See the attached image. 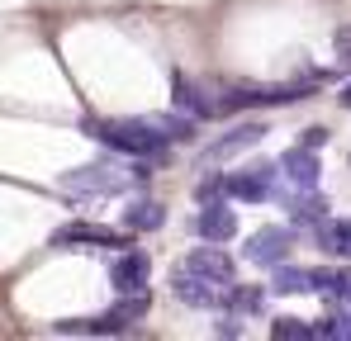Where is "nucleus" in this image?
Returning a JSON list of instances; mask_svg holds the SVG:
<instances>
[{
    "mask_svg": "<svg viewBox=\"0 0 351 341\" xmlns=\"http://www.w3.org/2000/svg\"><path fill=\"white\" fill-rule=\"evenodd\" d=\"M342 100H347V105H351V90H347V95H342Z\"/></svg>",
    "mask_w": 351,
    "mask_h": 341,
    "instance_id": "obj_24",
    "label": "nucleus"
},
{
    "mask_svg": "<svg viewBox=\"0 0 351 341\" xmlns=\"http://www.w3.org/2000/svg\"><path fill=\"white\" fill-rule=\"evenodd\" d=\"M162 223H167V209H162L157 199H133V204L123 209V227H128V232H157Z\"/></svg>",
    "mask_w": 351,
    "mask_h": 341,
    "instance_id": "obj_13",
    "label": "nucleus"
},
{
    "mask_svg": "<svg viewBox=\"0 0 351 341\" xmlns=\"http://www.w3.org/2000/svg\"><path fill=\"white\" fill-rule=\"evenodd\" d=\"M180 266H185V270H199V275H209V280H219V284H233V275H237L233 256H228V251H219V242L195 247V251H190Z\"/></svg>",
    "mask_w": 351,
    "mask_h": 341,
    "instance_id": "obj_10",
    "label": "nucleus"
},
{
    "mask_svg": "<svg viewBox=\"0 0 351 341\" xmlns=\"http://www.w3.org/2000/svg\"><path fill=\"white\" fill-rule=\"evenodd\" d=\"M214 337H242V327H237L233 318H223V323H214Z\"/></svg>",
    "mask_w": 351,
    "mask_h": 341,
    "instance_id": "obj_22",
    "label": "nucleus"
},
{
    "mask_svg": "<svg viewBox=\"0 0 351 341\" xmlns=\"http://www.w3.org/2000/svg\"><path fill=\"white\" fill-rule=\"evenodd\" d=\"M271 337L276 341H304V337H313V327H308V323H299V318H276V323H271Z\"/></svg>",
    "mask_w": 351,
    "mask_h": 341,
    "instance_id": "obj_20",
    "label": "nucleus"
},
{
    "mask_svg": "<svg viewBox=\"0 0 351 341\" xmlns=\"http://www.w3.org/2000/svg\"><path fill=\"white\" fill-rule=\"evenodd\" d=\"M195 232L204 237V242H233L237 237V214L223 204V199H204V209H199V218H195Z\"/></svg>",
    "mask_w": 351,
    "mask_h": 341,
    "instance_id": "obj_9",
    "label": "nucleus"
},
{
    "mask_svg": "<svg viewBox=\"0 0 351 341\" xmlns=\"http://www.w3.org/2000/svg\"><path fill=\"white\" fill-rule=\"evenodd\" d=\"M152 123L167 133V142H190V138H195V118H180V114H157Z\"/></svg>",
    "mask_w": 351,
    "mask_h": 341,
    "instance_id": "obj_18",
    "label": "nucleus"
},
{
    "mask_svg": "<svg viewBox=\"0 0 351 341\" xmlns=\"http://www.w3.org/2000/svg\"><path fill=\"white\" fill-rule=\"evenodd\" d=\"M280 175L290 180L294 190H318V157H313V147L294 142L290 152L280 157Z\"/></svg>",
    "mask_w": 351,
    "mask_h": 341,
    "instance_id": "obj_11",
    "label": "nucleus"
},
{
    "mask_svg": "<svg viewBox=\"0 0 351 341\" xmlns=\"http://www.w3.org/2000/svg\"><path fill=\"white\" fill-rule=\"evenodd\" d=\"M323 194L318 190H304V194H294L290 199V214H294V223H323Z\"/></svg>",
    "mask_w": 351,
    "mask_h": 341,
    "instance_id": "obj_17",
    "label": "nucleus"
},
{
    "mask_svg": "<svg viewBox=\"0 0 351 341\" xmlns=\"http://www.w3.org/2000/svg\"><path fill=\"white\" fill-rule=\"evenodd\" d=\"M171 294L185 303V308H223L228 284L209 280V275H199V270H185V266L176 261L171 266Z\"/></svg>",
    "mask_w": 351,
    "mask_h": 341,
    "instance_id": "obj_4",
    "label": "nucleus"
},
{
    "mask_svg": "<svg viewBox=\"0 0 351 341\" xmlns=\"http://www.w3.org/2000/svg\"><path fill=\"white\" fill-rule=\"evenodd\" d=\"M242 256L252 261V266H285L290 261V227H261V232H252L247 237V247H242Z\"/></svg>",
    "mask_w": 351,
    "mask_h": 341,
    "instance_id": "obj_6",
    "label": "nucleus"
},
{
    "mask_svg": "<svg viewBox=\"0 0 351 341\" xmlns=\"http://www.w3.org/2000/svg\"><path fill=\"white\" fill-rule=\"evenodd\" d=\"M318 242H323L328 256L351 261V218H342V223H323V227H318Z\"/></svg>",
    "mask_w": 351,
    "mask_h": 341,
    "instance_id": "obj_15",
    "label": "nucleus"
},
{
    "mask_svg": "<svg viewBox=\"0 0 351 341\" xmlns=\"http://www.w3.org/2000/svg\"><path fill=\"white\" fill-rule=\"evenodd\" d=\"M299 142H304V147H313V152H318V147H323V142H328V128H304V138H299Z\"/></svg>",
    "mask_w": 351,
    "mask_h": 341,
    "instance_id": "obj_21",
    "label": "nucleus"
},
{
    "mask_svg": "<svg viewBox=\"0 0 351 341\" xmlns=\"http://www.w3.org/2000/svg\"><path fill=\"white\" fill-rule=\"evenodd\" d=\"M223 308H233V313H261L266 308V289L261 284H228V294H223Z\"/></svg>",
    "mask_w": 351,
    "mask_h": 341,
    "instance_id": "obj_14",
    "label": "nucleus"
},
{
    "mask_svg": "<svg viewBox=\"0 0 351 341\" xmlns=\"http://www.w3.org/2000/svg\"><path fill=\"white\" fill-rule=\"evenodd\" d=\"M53 247L58 251H71V247H114V251H123V247H133V237H128V227L119 232V227H100V223H66L53 232Z\"/></svg>",
    "mask_w": 351,
    "mask_h": 341,
    "instance_id": "obj_5",
    "label": "nucleus"
},
{
    "mask_svg": "<svg viewBox=\"0 0 351 341\" xmlns=\"http://www.w3.org/2000/svg\"><path fill=\"white\" fill-rule=\"evenodd\" d=\"M133 180H138L133 166L123 170V166H114V162H90V166L66 170V175H62V190H71V194H123Z\"/></svg>",
    "mask_w": 351,
    "mask_h": 341,
    "instance_id": "obj_2",
    "label": "nucleus"
},
{
    "mask_svg": "<svg viewBox=\"0 0 351 341\" xmlns=\"http://www.w3.org/2000/svg\"><path fill=\"white\" fill-rule=\"evenodd\" d=\"M95 142H105L110 152L123 157H143V162H162L167 157V133L152 123V118H86L81 123Z\"/></svg>",
    "mask_w": 351,
    "mask_h": 341,
    "instance_id": "obj_1",
    "label": "nucleus"
},
{
    "mask_svg": "<svg viewBox=\"0 0 351 341\" xmlns=\"http://www.w3.org/2000/svg\"><path fill=\"white\" fill-rule=\"evenodd\" d=\"M276 180H280V162H252L247 170L223 175V194L247 199V204H261V199L276 194Z\"/></svg>",
    "mask_w": 351,
    "mask_h": 341,
    "instance_id": "obj_3",
    "label": "nucleus"
},
{
    "mask_svg": "<svg viewBox=\"0 0 351 341\" xmlns=\"http://www.w3.org/2000/svg\"><path fill=\"white\" fill-rule=\"evenodd\" d=\"M147 308H152V299H147V289H138V294H123V299H119V318H123V323H138V318H147Z\"/></svg>",
    "mask_w": 351,
    "mask_h": 341,
    "instance_id": "obj_19",
    "label": "nucleus"
},
{
    "mask_svg": "<svg viewBox=\"0 0 351 341\" xmlns=\"http://www.w3.org/2000/svg\"><path fill=\"white\" fill-rule=\"evenodd\" d=\"M261 138H266V123H237L233 133H223L219 142H209V147L199 152V162H204V166H214V162H228V157H237V152L256 147Z\"/></svg>",
    "mask_w": 351,
    "mask_h": 341,
    "instance_id": "obj_8",
    "label": "nucleus"
},
{
    "mask_svg": "<svg viewBox=\"0 0 351 341\" xmlns=\"http://www.w3.org/2000/svg\"><path fill=\"white\" fill-rule=\"evenodd\" d=\"M147 280H152V261L143 251L123 247L114 256V266H110V284H114L119 294H138V289H147Z\"/></svg>",
    "mask_w": 351,
    "mask_h": 341,
    "instance_id": "obj_7",
    "label": "nucleus"
},
{
    "mask_svg": "<svg viewBox=\"0 0 351 341\" xmlns=\"http://www.w3.org/2000/svg\"><path fill=\"white\" fill-rule=\"evenodd\" d=\"M171 100H176V110L190 114V118H209V114H219V105H214V100H204V95H199V86H195V81H185L180 71L171 76Z\"/></svg>",
    "mask_w": 351,
    "mask_h": 341,
    "instance_id": "obj_12",
    "label": "nucleus"
},
{
    "mask_svg": "<svg viewBox=\"0 0 351 341\" xmlns=\"http://www.w3.org/2000/svg\"><path fill=\"white\" fill-rule=\"evenodd\" d=\"M332 43H337V48H347V57H351V29H337V34H332Z\"/></svg>",
    "mask_w": 351,
    "mask_h": 341,
    "instance_id": "obj_23",
    "label": "nucleus"
},
{
    "mask_svg": "<svg viewBox=\"0 0 351 341\" xmlns=\"http://www.w3.org/2000/svg\"><path fill=\"white\" fill-rule=\"evenodd\" d=\"M271 294H313V284H308V270L276 266V275H271Z\"/></svg>",
    "mask_w": 351,
    "mask_h": 341,
    "instance_id": "obj_16",
    "label": "nucleus"
}]
</instances>
